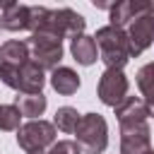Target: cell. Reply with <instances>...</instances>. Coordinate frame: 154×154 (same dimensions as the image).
Segmentation results:
<instances>
[{"mask_svg":"<svg viewBox=\"0 0 154 154\" xmlns=\"http://www.w3.org/2000/svg\"><path fill=\"white\" fill-rule=\"evenodd\" d=\"M31 60V51H29V43L26 41H19V38H12V41H5L0 46V65H10V67H22L24 63Z\"/></svg>","mask_w":154,"mask_h":154,"instance_id":"obj_13","label":"cell"},{"mask_svg":"<svg viewBox=\"0 0 154 154\" xmlns=\"http://www.w3.org/2000/svg\"><path fill=\"white\" fill-rule=\"evenodd\" d=\"M147 154H154V149H149V152H147Z\"/></svg>","mask_w":154,"mask_h":154,"instance_id":"obj_23","label":"cell"},{"mask_svg":"<svg viewBox=\"0 0 154 154\" xmlns=\"http://www.w3.org/2000/svg\"><path fill=\"white\" fill-rule=\"evenodd\" d=\"M19 108L14 103H0V130L2 132H12V130H19Z\"/></svg>","mask_w":154,"mask_h":154,"instance_id":"obj_19","label":"cell"},{"mask_svg":"<svg viewBox=\"0 0 154 154\" xmlns=\"http://www.w3.org/2000/svg\"><path fill=\"white\" fill-rule=\"evenodd\" d=\"M51 87L63 94V96H70L79 89V75L72 70V67H65V65H58L55 70H51Z\"/></svg>","mask_w":154,"mask_h":154,"instance_id":"obj_15","label":"cell"},{"mask_svg":"<svg viewBox=\"0 0 154 154\" xmlns=\"http://www.w3.org/2000/svg\"><path fill=\"white\" fill-rule=\"evenodd\" d=\"M147 7H149L147 0H120V2L111 5V26L123 29V26L130 24L135 17H140Z\"/></svg>","mask_w":154,"mask_h":154,"instance_id":"obj_11","label":"cell"},{"mask_svg":"<svg viewBox=\"0 0 154 154\" xmlns=\"http://www.w3.org/2000/svg\"><path fill=\"white\" fill-rule=\"evenodd\" d=\"M79 113H77V108H72V106H60L58 111H55V118H53V125L58 128V130H63V132H75L77 130V125H79Z\"/></svg>","mask_w":154,"mask_h":154,"instance_id":"obj_18","label":"cell"},{"mask_svg":"<svg viewBox=\"0 0 154 154\" xmlns=\"http://www.w3.org/2000/svg\"><path fill=\"white\" fill-rule=\"evenodd\" d=\"M17 144L24 149V152H43L46 147H53L55 144V125L48 123V120H29L24 125H19L17 130Z\"/></svg>","mask_w":154,"mask_h":154,"instance_id":"obj_4","label":"cell"},{"mask_svg":"<svg viewBox=\"0 0 154 154\" xmlns=\"http://www.w3.org/2000/svg\"><path fill=\"white\" fill-rule=\"evenodd\" d=\"M43 84H46V75H43V70L34 60H29V63H24L19 67V87H17V94H41Z\"/></svg>","mask_w":154,"mask_h":154,"instance_id":"obj_12","label":"cell"},{"mask_svg":"<svg viewBox=\"0 0 154 154\" xmlns=\"http://www.w3.org/2000/svg\"><path fill=\"white\" fill-rule=\"evenodd\" d=\"M149 116H152V118H154V106H149Z\"/></svg>","mask_w":154,"mask_h":154,"instance_id":"obj_21","label":"cell"},{"mask_svg":"<svg viewBox=\"0 0 154 154\" xmlns=\"http://www.w3.org/2000/svg\"><path fill=\"white\" fill-rule=\"evenodd\" d=\"M116 118L118 125H137V123H147L149 118V106L142 96H125L118 106H116Z\"/></svg>","mask_w":154,"mask_h":154,"instance_id":"obj_9","label":"cell"},{"mask_svg":"<svg viewBox=\"0 0 154 154\" xmlns=\"http://www.w3.org/2000/svg\"><path fill=\"white\" fill-rule=\"evenodd\" d=\"M0 10H2L0 29H7V31L29 29V5L12 2V0H0Z\"/></svg>","mask_w":154,"mask_h":154,"instance_id":"obj_10","label":"cell"},{"mask_svg":"<svg viewBox=\"0 0 154 154\" xmlns=\"http://www.w3.org/2000/svg\"><path fill=\"white\" fill-rule=\"evenodd\" d=\"M14 106L19 108V113H22V116H26V118L36 120V118L46 111L48 101H46V96H43V94H17V96H14Z\"/></svg>","mask_w":154,"mask_h":154,"instance_id":"obj_16","label":"cell"},{"mask_svg":"<svg viewBox=\"0 0 154 154\" xmlns=\"http://www.w3.org/2000/svg\"><path fill=\"white\" fill-rule=\"evenodd\" d=\"M137 89L142 91L147 106H154V63H147L137 70Z\"/></svg>","mask_w":154,"mask_h":154,"instance_id":"obj_17","label":"cell"},{"mask_svg":"<svg viewBox=\"0 0 154 154\" xmlns=\"http://www.w3.org/2000/svg\"><path fill=\"white\" fill-rule=\"evenodd\" d=\"M82 149L77 147V142H72V140H60V142H55L53 147H51V152H46V154H79Z\"/></svg>","mask_w":154,"mask_h":154,"instance_id":"obj_20","label":"cell"},{"mask_svg":"<svg viewBox=\"0 0 154 154\" xmlns=\"http://www.w3.org/2000/svg\"><path fill=\"white\" fill-rule=\"evenodd\" d=\"M31 51V60L41 70H55L63 58V38L48 26L41 24L36 31H31V38L26 41Z\"/></svg>","mask_w":154,"mask_h":154,"instance_id":"obj_2","label":"cell"},{"mask_svg":"<svg viewBox=\"0 0 154 154\" xmlns=\"http://www.w3.org/2000/svg\"><path fill=\"white\" fill-rule=\"evenodd\" d=\"M96 94H99L101 103L116 108L128 96V77H125V72L123 70H103V75L99 77Z\"/></svg>","mask_w":154,"mask_h":154,"instance_id":"obj_7","label":"cell"},{"mask_svg":"<svg viewBox=\"0 0 154 154\" xmlns=\"http://www.w3.org/2000/svg\"><path fill=\"white\" fill-rule=\"evenodd\" d=\"M70 53L84 67H89L99 60V48L94 43V36H87V34H79V36L70 38Z\"/></svg>","mask_w":154,"mask_h":154,"instance_id":"obj_14","label":"cell"},{"mask_svg":"<svg viewBox=\"0 0 154 154\" xmlns=\"http://www.w3.org/2000/svg\"><path fill=\"white\" fill-rule=\"evenodd\" d=\"M31 154H46V152H31Z\"/></svg>","mask_w":154,"mask_h":154,"instance_id":"obj_22","label":"cell"},{"mask_svg":"<svg viewBox=\"0 0 154 154\" xmlns=\"http://www.w3.org/2000/svg\"><path fill=\"white\" fill-rule=\"evenodd\" d=\"M94 43L99 48V60H103L106 70H123L130 60V46L125 29L118 26H101L96 29Z\"/></svg>","mask_w":154,"mask_h":154,"instance_id":"obj_1","label":"cell"},{"mask_svg":"<svg viewBox=\"0 0 154 154\" xmlns=\"http://www.w3.org/2000/svg\"><path fill=\"white\" fill-rule=\"evenodd\" d=\"M46 24H48L60 38H65V36L75 38V36L84 34L87 19H84L79 12L70 10V7H60V10H48V14H46Z\"/></svg>","mask_w":154,"mask_h":154,"instance_id":"obj_6","label":"cell"},{"mask_svg":"<svg viewBox=\"0 0 154 154\" xmlns=\"http://www.w3.org/2000/svg\"><path fill=\"white\" fill-rule=\"evenodd\" d=\"M125 34H128V46H130V58L142 55L154 43V2H149V7L130 22Z\"/></svg>","mask_w":154,"mask_h":154,"instance_id":"obj_5","label":"cell"},{"mask_svg":"<svg viewBox=\"0 0 154 154\" xmlns=\"http://www.w3.org/2000/svg\"><path fill=\"white\" fill-rule=\"evenodd\" d=\"M77 147L87 154H101L108 147V125L101 113H84L75 130Z\"/></svg>","mask_w":154,"mask_h":154,"instance_id":"obj_3","label":"cell"},{"mask_svg":"<svg viewBox=\"0 0 154 154\" xmlns=\"http://www.w3.org/2000/svg\"><path fill=\"white\" fill-rule=\"evenodd\" d=\"M149 135H152V130L147 123L120 128V154H147Z\"/></svg>","mask_w":154,"mask_h":154,"instance_id":"obj_8","label":"cell"}]
</instances>
